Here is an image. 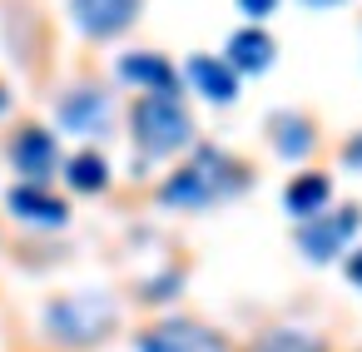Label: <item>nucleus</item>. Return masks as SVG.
Here are the masks:
<instances>
[{"mask_svg": "<svg viewBox=\"0 0 362 352\" xmlns=\"http://www.w3.org/2000/svg\"><path fill=\"white\" fill-rule=\"evenodd\" d=\"M134 352H228V342L204 322L164 317V322H154L134 337Z\"/></svg>", "mask_w": 362, "mask_h": 352, "instance_id": "39448f33", "label": "nucleus"}, {"mask_svg": "<svg viewBox=\"0 0 362 352\" xmlns=\"http://www.w3.org/2000/svg\"><path fill=\"white\" fill-rule=\"evenodd\" d=\"M273 55H278L273 35L258 30V25H243V30L228 35V55H223V60H228L233 75H263V70L273 65Z\"/></svg>", "mask_w": 362, "mask_h": 352, "instance_id": "9b49d317", "label": "nucleus"}, {"mask_svg": "<svg viewBox=\"0 0 362 352\" xmlns=\"http://www.w3.org/2000/svg\"><path fill=\"white\" fill-rule=\"evenodd\" d=\"M115 317H119V307H115L110 293H95V288L90 293H65L45 307V337L60 342V347H95V342L110 337Z\"/></svg>", "mask_w": 362, "mask_h": 352, "instance_id": "7ed1b4c3", "label": "nucleus"}, {"mask_svg": "<svg viewBox=\"0 0 362 352\" xmlns=\"http://www.w3.org/2000/svg\"><path fill=\"white\" fill-rule=\"evenodd\" d=\"M115 70H119L124 85H134V90H144V95H179V70H174L164 55H154V50L119 55Z\"/></svg>", "mask_w": 362, "mask_h": 352, "instance_id": "9d476101", "label": "nucleus"}, {"mask_svg": "<svg viewBox=\"0 0 362 352\" xmlns=\"http://www.w3.org/2000/svg\"><path fill=\"white\" fill-rule=\"evenodd\" d=\"M55 119H60V129H65V134H80V139H100V134H110V119H115V100H110L105 90H95V85H80V90H70V95L60 100Z\"/></svg>", "mask_w": 362, "mask_h": 352, "instance_id": "0eeeda50", "label": "nucleus"}, {"mask_svg": "<svg viewBox=\"0 0 362 352\" xmlns=\"http://www.w3.org/2000/svg\"><path fill=\"white\" fill-rule=\"evenodd\" d=\"M308 11H332V6H342V0H303Z\"/></svg>", "mask_w": 362, "mask_h": 352, "instance_id": "412c9836", "label": "nucleus"}, {"mask_svg": "<svg viewBox=\"0 0 362 352\" xmlns=\"http://www.w3.org/2000/svg\"><path fill=\"white\" fill-rule=\"evenodd\" d=\"M268 139H273V149L288 159V164H298V159H308L313 154V144H317V134H313V124L303 119V115H273L268 119Z\"/></svg>", "mask_w": 362, "mask_h": 352, "instance_id": "4468645a", "label": "nucleus"}, {"mask_svg": "<svg viewBox=\"0 0 362 352\" xmlns=\"http://www.w3.org/2000/svg\"><path fill=\"white\" fill-rule=\"evenodd\" d=\"M238 11H243L248 20H268V16L278 11V0H238Z\"/></svg>", "mask_w": 362, "mask_h": 352, "instance_id": "a211bd4d", "label": "nucleus"}, {"mask_svg": "<svg viewBox=\"0 0 362 352\" xmlns=\"http://www.w3.org/2000/svg\"><path fill=\"white\" fill-rule=\"evenodd\" d=\"M179 283H184V273H179V268H169V273H159L154 283H144V293H139V298H144V303H159V298H174V293H179Z\"/></svg>", "mask_w": 362, "mask_h": 352, "instance_id": "f3484780", "label": "nucleus"}, {"mask_svg": "<svg viewBox=\"0 0 362 352\" xmlns=\"http://www.w3.org/2000/svg\"><path fill=\"white\" fill-rule=\"evenodd\" d=\"M129 134L144 159H169L194 144V115L179 95H139L129 110Z\"/></svg>", "mask_w": 362, "mask_h": 352, "instance_id": "f03ea898", "label": "nucleus"}, {"mask_svg": "<svg viewBox=\"0 0 362 352\" xmlns=\"http://www.w3.org/2000/svg\"><path fill=\"white\" fill-rule=\"evenodd\" d=\"M248 189V164L233 159L218 144H199L164 184H159V204L164 209H184V213H204L214 204H228L233 194Z\"/></svg>", "mask_w": 362, "mask_h": 352, "instance_id": "f257e3e1", "label": "nucleus"}, {"mask_svg": "<svg viewBox=\"0 0 362 352\" xmlns=\"http://www.w3.org/2000/svg\"><path fill=\"white\" fill-rule=\"evenodd\" d=\"M6 110H11V90H6V85H0V115H6Z\"/></svg>", "mask_w": 362, "mask_h": 352, "instance_id": "4be33fe9", "label": "nucleus"}, {"mask_svg": "<svg viewBox=\"0 0 362 352\" xmlns=\"http://www.w3.org/2000/svg\"><path fill=\"white\" fill-rule=\"evenodd\" d=\"M144 11V0H70V16L90 40H115L124 35Z\"/></svg>", "mask_w": 362, "mask_h": 352, "instance_id": "6e6552de", "label": "nucleus"}, {"mask_svg": "<svg viewBox=\"0 0 362 352\" xmlns=\"http://www.w3.org/2000/svg\"><path fill=\"white\" fill-rule=\"evenodd\" d=\"M248 352H327V342L308 327H268V332L253 337Z\"/></svg>", "mask_w": 362, "mask_h": 352, "instance_id": "dca6fc26", "label": "nucleus"}, {"mask_svg": "<svg viewBox=\"0 0 362 352\" xmlns=\"http://www.w3.org/2000/svg\"><path fill=\"white\" fill-rule=\"evenodd\" d=\"M6 209H11V218L35 223V228H60V223H70V204L55 199L45 184H16V189L6 194Z\"/></svg>", "mask_w": 362, "mask_h": 352, "instance_id": "1a4fd4ad", "label": "nucleus"}, {"mask_svg": "<svg viewBox=\"0 0 362 352\" xmlns=\"http://www.w3.org/2000/svg\"><path fill=\"white\" fill-rule=\"evenodd\" d=\"M347 283H352V288H362V248L347 258Z\"/></svg>", "mask_w": 362, "mask_h": 352, "instance_id": "aec40b11", "label": "nucleus"}, {"mask_svg": "<svg viewBox=\"0 0 362 352\" xmlns=\"http://www.w3.org/2000/svg\"><path fill=\"white\" fill-rule=\"evenodd\" d=\"M362 228V209L357 204H342V209H322L317 218L298 223V253L308 263H332Z\"/></svg>", "mask_w": 362, "mask_h": 352, "instance_id": "20e7f679", "label": "nucleus"}, {"mask_svg": "<svg viewBox=\"0 0 362 352\" xmlns=\"http://www.w3.org/2000/svg\"><path fill=\"white\" fill-rule=\"evenodd\" d=\"M184 75H189V85H194L209 105H233V100H238V75H233L228 60H218V55H194Z\"/></svg>", "mask_w": 362, "mask_h": 352, "instance_id": "f8f14e48", "label": "nucleus"}, {"mask_svg": "<svg viewBox=\"0 0 362 352\" xmlns=\"http://www.w3.org/2000/svg\"><path fill=\"white\" fill-rule=\"evenodd\" d=\"M283 209H288L298 223L317 218L322 209H332V179H327V174H293L288 189H283Z\"/></svg>", "mask_w": 362, "mask_h": 352, "instance_id": "ddd939ff", "label": "nucleus"}, {"mask_svg": "<svg viewBox=\"0 0 362 352\" xmlns=\"http://www.w3.org/2000/svg\"><path fill=\"white\" fill-rule=\"evenodd\" d=\"M11 164L21 174V184H50L60 174V144L45 124H21V134L11 139Z\"/></svg>", "mask_w": 362, "mask_h": 352, "instance_id": "423d86ee", "label": "nucleus"}, {"mask_svg": "<svg viewBox=\"0 0 362 352\" xmlns=\"http://www.w3.org/2000/svg\"><path fill=\"white\" fill-rule=\"evenodd\" d=\"M60 169H65V184H70L75 194H105V189H110V164H105L100 149H80V154L65 159Z\"/></svg>", "mask_w": 362, "mask_h": 352, "instance_id": "2eb2a0df", "label": "nucleus"}, {"mask_svg": "<svg viewBox=\"0 0 362 352\" xmlns=\"http://www.w3.org/2000/svg\"><path fill=\"white\" fill-rule=\"evenodd\" d=\"M342 164H347L352 174H362V129H357V134L342 144Z\"/></svg>", "mask_w": 362, "mask_h": 352, "instance_id": "6ab92c4d", "label": "nucleus"}]
</instances>
